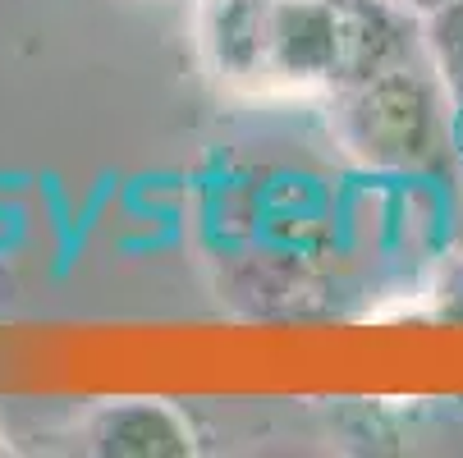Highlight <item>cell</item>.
<instances>
[{
    "label": "cell",
    "mask_w": 463,
    "mask_h": 458,
    "mask_svg": "<svg viewBox=\"0 0 463 458\" xmlns=\"http://www.w3.org/2000/svg\"><path fill=\"white\" fill-rule=\"evenodd\" d=\"M321 110L335 147L367 174H454V101L427 55L340 88L321 101Z\"/></svg>",
    "instance_id": "2"
},
{
    "label": "cell",
    "mask_w": 463,
    "mask_h": 458,
    "mask_svg": "<svg viewBox=\"0 0 463 458\" xmlns=\"http://www.w3.org/2000/svg\"><path fill=\"white\" fill-rule=\"evenodd\" d=\"M83 440L106 458H188L197 453V435L188 417L165 399H119L101 404L83 422Z\"/></svg>",
    "instance_id": "3"
},
{
    "label": "cell",
    "mask_w": 463,
    "mask_h": 458,
    "mask_svg": "<svg viewBox=\"0 0 463 458\" xmlns=\"http://www.w3.org/2000/svg\"><path fill=\"white\" fill-rule=\"evenodd\" d=\"M404 5H409V10H418V14H427V10H436V5H440V0H404Z\"/></svg>",
    "instance_id": "5"
},
{
    "label": "cell",
    "mask_w": 463,
    "mask_h": 458,
    "mask_svg": "<svg viewBox=\"0 0 463 458\" xmlns=\"http://www.w3.org/2000/svg\"><path fill=\"white\" fill-rule=\"evenodd\" d=\"M427 60L440 74L449 101H463V0H440L436 10L422 14Z\"/></svg>",
    "instance_id": "4"
},
{
    "label": "cell",
    "mask_w": 463,
    "mask_h": 458,
    "mask_svg": "<svg viewBox=\"0 0 463 458\" xmlns=\"http://www.w3.org/2000/svg\"><path fill=\"white\" fill-rule=\"evenodd\" d=\"M197 60L216 88L252 101H326L427 55L404 0H197Z\"/></svg>",
    "instance_id": "1"
}]
</instances>
